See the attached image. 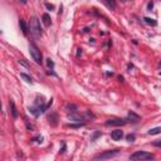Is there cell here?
<instances>
[{
    "instance_id": "obj_15",
    "label": "cell",
    "mask_w": 161,
    "mask_h": 161,
    "mask_svg": "<svg viewBox=\"0 0 161 161\" xmlns=\"http://www.w3.org/2000/svg\"><path fill=\"white\" fill-rule=\"evenodd\" d=\"M126 138H127V141L132 142V141H135V135H127V136H126Z\"/></svg>"
},
{
    "instance_id": "obj_16",
    "label": "cell",
    "mask_w": 161,
    "mask_h": 161,
    "mask_svg": "<svg viewBox=\"0 0 161 161\" xmlns=\"http://www.w3.org/2000/svg\"><path fill=\"white\" fill-rule=\"evenodd\" d=\"M152 145H153V146H156V147H161V140H159V141H155Z\"/></svg>"
},
{
    "instance_id": "obj_4",
    "label": "cell",
    "mask_w": 161,
    "mask_h": 161,
    "mask_svg": "<svg viewBox=\"0 0 161 161\" xmlns=\"http://www.w3.org/2000/svg\"><path fill=\"white\" fill-rule=\"evenodd\" d=\"M120 153V150H110V151H104V152H101L98 155L94 156V160H106V159H111L116 155Z\"/></svg>"
},
{
    "instance_id": "obj_5",
    "label": "cell",
    "mask_w": 161,
    "mask_h": 161,
    "mask_svg": "<svg viewBox=\"0 0 161 161\" xmlns=\"http://www.w3.org/2000/svg\"><path fill=\"white\" fill-rule=\"evenodd\" d=\"M127 123V121L123 118H112V120L106 121V126H123Z\"/></svg>"
},
{
    "instance_id": "obj_8",
    "label": "cell",
    "mask_w": 161,
    "mask_h": 161,
    "mask_svg": "<svg viewBox=\"0 0 161 161\" xmlns=\"http://www.w3.org/2000/svg\"><path fill=\"white\" fill-rule=\"evenodd\" d=\"M19 25H20V29H22L23 34H24V36H26V34H28V25L25 23V20L24 19H20L19 20Z\"/></svg>"
},
{
    "instance_id": "obj_10",
    "label": "cell",
    "mask_w": 161,
    "mask_h": 161,
    "mask_svg": "<svg viewBox=\"0 0 161 161\" xmlns=\"http://www.w3.org/2000/svg\"><path fill=\"white\" fill-rule=\"evenodd\" d=\"M10 107H11V115L14 118H17L18 117V111H17V107H15V104H14L13 101H10Z\"/></svg>"
},
{
    "instance_id": "obj_19",
    "label": "cell",
    "mask_w": 161,
    "mask_h": 161,
    "mask_svg": "<svg viewBox=\"0 0 161 161\" xmlns=\"http://www.w3.org/2000/svg\"><path fill=\"white\" fill-rule=\"evenodd\" d=\"M19 2L22 3V4H26V0H19Z\"/></svg>"
},
{
    "instance_id": "obj_9",
    "label": "cell",
    "mask_w": 161,
    "mask_h": 161,
    "mask_svg": "<svg viewBox=\"0 0 161 161\" xmlns=\"http://www.w3.org/2000/svg\"><path fill=\"white\" fill-rule=\"evenodd\" d=\"M128 118H130V120H131L132 122H137V121L140 120V116L135 115L132 111H130V112H128Z\"/></svg>"
},
{
    "instance_id": "obj_2",
    "label": "cell",
    "mask_w": 161,
    "mask_h": 161,
    "mask_svg": "<svg viewBox=\"0 0 161 161\" xmlns=\"http://www.w3.org/2000/svg\"><path fill=\"white\" fill-rule=\"evenodd\" d=\"M29 53L32 55L33 60H36L37 64H42L43 63V58H42V53L39 51V48L34 44V43H30L29 44Z\"/></svg>"
},
{
    "instance_id": "obj_13",
    "label": "cell",
    "mask_w": 161,
    "mask_h": 161,
    "mask_svg": "<svg viewBox=\"0 0 161 161\" xmlns=\"http://www.w3.org/2000/svg\"><path fill=\"white\" fill-rule=\"evenodd\" d=\"M144 20H145V23L146 24H149V25H152V26H155L157 23H156V20H153V19H151V18H144Z\"/></svg>"
},
{
    "instance_id": "obj_1",
    "label": "cell",
    "mask_w": 161,
    "mask_h": 161,
    "mask_svg": "<svg viewBox=\"0 0 161 161\" xmlns=\"http://www.w3.org/2000/svg\"><path fill=\"white\" fill-rule=\"evenodd\" d=\"M30 33L34 38H39L42 36V28H40V22L37 17H33L30 20V25H29Z\"/></svg>"
},
{
    "instance_id": "obj_12",
    "label": "cell",
    "mask_w": 161,
    "mask_h": 161,
    "mask_svg": "<svg viewBox=\"0 0 161 161\" xmlns=\"http://www.w3.org/2000/svg\"><path fill=\"white\" fill-rule=\"evenodd\" d=\"M104 2L108 5V8H111L112 10L116 9V0H104Z\"/></svg>"
},
{
    "instance_id": "obj_7",
    "label": "cell",
    "mask_w": 161,
    "mask_h": 161,
    "mask_svg": "<svg viewBox=\"0 0 161 161\" xmlns=\"http://www.w3.org/2000/svg\"><path fill=\"white\" fill-rule=\"evenodd\" d=\"M42 20H43V24L45 25V26H51V24H52V19H51V15L49 14H43V17H42Z\"/></svg>"
},
{
    "instance_id": "obj_14",
    "label": "cell",
    "mask_w": 161,
    "mask_h": 161,
    "mask_svg": "<svg viewBox=\"0 0 161 161\" xmlns=\"http://www.w3.org/2000/svg\"><path fill=\"white\" fill-rule=\"evenodd\" d=\"M20 77H22L23 79H25L28 83H32V82H33L32 77H29V76H28V74H25V73H22V74H20Z\"/></svg>"
},
{
    "instance_id": "obj_3",
    "label": "cell",
    "mask_w": 161,
    "mask_h": 161,
    "mask_svg": "<svg viewBox=\"0 0 161 161\" xmlns=\"http://www.w3.org/2000/svg\"><path fill=\"white\" fill-rule=\"evenodd\" d=\"M130 160L141 161V160H153V155L147 151H136L130 156Z\"/></svg>"
},
{
    "instance_id": "obj_17",
    "label": "cell",
    "mask_w": 161,
    "mask_h": 161,
    "mask_svg": "<svg viewBox=\"0 0 161 161\" xmlns=\"http://www.w3.org/2000/svg\"><path fill=\"white\" fill-rule=\"evenodd\" d=\"M48 67H49V68H53L54 67V63H53L52 59H48Z\"/></svg>"
},
{
    "instance_id": "obj_18",
    "label": "cell",
    "mask_w": 161,
    "mask_h": 161,
    "mask_svg": "<svg viewBox=\"0 0 161 161\" xmlns=\"http://www.w3.org/2000/svg\"><path fill=\"white\" fill-rule=\"evenodd\" d=\"M19 63H22V64H24L25 67H29V64H28V63H25V62H24V59H22V60H19Z\"/></svg>"
},
{
    "instance_id": "obj_6",
    "label": "cell",
    "mask_w": 161,
    "mask_h": 161,
    "mask_svg": "<svg viewBox=\"0 0 161 161\" xmlns=\"http://www.w3.org/2000/svg\"><path fill=\"white\" fill-rule=\"evenodd\" d=\"M111 137H112V140H115V141H120V140L123 137V131H121V130H115V131H112Z\"/></svg>"
},
{
    "instance_id": "obj_20",
    "label": "cell",
    "mask_w": 161,
    "mask_h": 161,
    "mask_svg": "<svg viewBox=\"0 0 161 161\" xmlns=\"http://www.w3.org/2000/svg\"><path fill=\"white\" fill-rule=\"evenodd\" d=\"M160 67H161V62H160Z\"/></svg>"
},
{
    "instance_id": "obj_11",
    "label": "cell",
    "mask_w": 161,
    "mask_h": 161,
    "mask_svg": "<svg viewBox=\"0 0 161 161\" xmlns=\"http://www.w3.org/2000/svg\"><path fill=\"white\" fill-rule=\"evenodd\" d=\"M159 134H161V127H153V128H151V130L149 131V135H151V136L159 135Z\"/></svg>"
}]
</instances>
